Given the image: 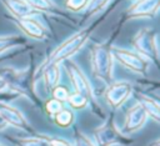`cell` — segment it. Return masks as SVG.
Masks as SVG:
<instances>
[{
  "label": "cell",
  "mask_w": 160,
  "mask_h": 146,
  "mask_svg": "<svg viewBox=\"0 0 160 146\" xmlns=\"http://www.w3.org/2000/svg\"><path fill=\"white\" fill-rule=\"evenodd\" d=\"M90 64L91 69L99 79L108 81L112 76V64L114 57L111 49L105 44H95L90 51Z\"/></svg>",
  "instance_id": "obj_1"
},
{
  "label": "cell",
  "mask_w": 160,
  "mask_h": 146,
  "mask_svg": "<svg viewBox=\"0 0 160 146\" xmlns=\"http://www.w3.org/2000/svg\"><path fill=\"white\" fill-rule=\"evenodd\" d=\"M88 37H89V31L84 30L66 39L61 45H59L52 51V54L48 59V64H59L60 61H64L71 57L75 52H78L84 46Z\"/></svg>",
  "instance_id": "obj_2"
},
{
  "label": "cell",
  "mask_w": 160,
  "mask_h": 146,
  "mask_svg": "<svg viewBox=\"0 0 160 146\" xmlns=\"http://www.w3.org/2000/svg\"><path fill=\"white\" fill-rule=\"evenodd\" d=\"M134 47L136 49V54H139L146 61L152 57L158 60L159 57V46H158V36L152 34L148 29H142L134 37Z\"/></svg>",
  "instance_id": "obj_3"
},
{
  "label": "cell",
  "mask_w": 160,
  "mask_h": 146,
  "mask_svg": "<svg viewBox=\"0 0 160 146\" xmlns=\"http://www.w3.org/2000/svg\"><path fill=\"white\" fill-rule=\"evenodd\" d=\"M111 54H112L114 59H116L121 65H124L129 70L139 72V74H144L146 71L148 61L145 59H142L139 54L129 51L126 49H119V47L112 49Z\"/></svg>",
  "instance_id": "obj_4"
},
{
  "label": "cell",
  "mask_w": 160,
  "mask_h": 146,
  "mask_svg": "<svg viewBox=\"0 0 160 146\" xmlns=\"http://www.w3.org/2000/svg\"><path fill=\"white\" fill-rule=\"evenodd\" d=\"M131 91H132V86L128 81L112 82L105 92L106 102L112 109H118L128 100V97L131 95Z\"/></svg>",
  "instance_id": "obj_5"
},
{
  "label": "cell",
  "mask_w": 160,
  "mask_h": 146,
  "mask_svg": "<svg viewBox=\"0 0 160 146\" xmlns=\"http://www.w3.org/2000/svg\"><path fill=\"white\" fill-rule=\"evenodd\" d=\"M65 67L70 76L71 84L75 89V92H79L89 99L91 96V87H90V84H89L86 76L84 75V72L79 69V66L76 64H74L70 60L65 61Z\"/></svg>",
  "instance_id": "obj_6"
},
{
  "label": "cell",
  "mask_w": 160,
  "mask_h": 146,
  "mask_svg": "<svg viewBox=\"0 0 160 146\" xmlns=\"http://www.w3.org/2000/svg\"><path fill=\"white\" fill-rule=\"evenodd\" d=\"M148 115L145 112V110L142 109V106L138 102L135 104L126 115L125 119V125H124V132L131 134V132H136L138 130H140L144 124L146 122Z\"/></svg>",
  "instance_id": "obj_7"
},
{
  "label": "cell",
  "mask_w": 160,
  "mask_h": 146,
  "mask_svg": "<svg viewBox=\"0 0 160 146\" xmlns=\"http://www.w3.org/2000/svg\"><path fill=\"white\" fill-rule=\"evenodd\" d=\"M0 115L5 120L8 125H12L18 129L22 130H29L30 125L26 121L25 116L14 106L6 104V102H0Z\"/></svg>",
  "instance_id": "obj_8"
},
{
  "label": "cell",
  "mask_w": 160,
  "mask_h": 146,
  "mask_svg": "<svg viewBox=\"0 0 160 146\" xmlns=\"http://www.w3.org/2000/svg\"><path fill=\"white\" fill-rule=\"evenodd\" d=\"M16 24H18V26L21 29V31H22L26 36H29V37H31V39L41 40V39L45 37V34H46L45 27H44V25H42L39 20H36V19H32V17L28 16V17L18 19V20H16Z\"/></svg>",
  "instance_id": "obj_9"
},
{
  "label": "cell",
  "mask_w": 160,
  "mask_h": 146,
  "mask_svg": "<svg viewBox=\"0 0 160 146\" xmlns=\"http://www.w3.org/2000/svg\"><path fill=\"white\" fill-rule=\"evenodd\" d=\"M159 9V0H139L130 10V17H152Z\"/></svg>",
  "instance_id": "obj_10"
},
{
  "label": "cell",
  "mask_w": 160,
  "mask_h": 146,
  "mask_svg": "<svg viewBox=\"0 0 160 146\" xmlns=\"http://www.w3.org/2000/svg\"><path fill=\"white\" fill-rule=\"evenodd\" d=\"M119 137H120V134L114 126V124L111 122H108L96 132L98 146H111L114 144H118Z\"/></svg>",
  "instance_id": "obj_11"
},
{
  "label": "cell",
  "mask_w": 160,
  "mask_h": 146,
  "mask_svg": "<svg viewBox=\"0 0 160 146\" xmlns=\"http://www.w3.org/2000/svg\"><path fill=\"white\" fill-rule=\"evenodd\" d=\"M6 7L12 12V15L16 19L28 17L31 14H34V9H31L25 0H2Z\"/></svg>",
  "instance_id": "obj_12"
},
{
  "label": "cell",
  "mask_w": 160,
  "mask_h": 146,
  "mask_svg": "<svg viewBox=\"0 0 160 146\" xmlns=\"http://www.w3.org/2000/svg\"><path fill=\"white\" fill-rule=\"evenodd\" d=\"M139 104L142 106V109L145 110L148 116L154 119L156 122L160 120V106L155 99H152L148 95L139 94Z\"/></svg>",
  "instance_id": "obj_13"
},
{
  "label": "cell",
  "mask_w": 160,
  "mask_h": 146,
  "mask_svg": "<svg viewBox=\"0 0 160 146\" xmlns=\"http://www.w3.org/2000/svg\"><path fill=\"white\" fill-rule=\"evenodd\" d=\"M44 79L46 82V86L49 89H54L60 79V69L58 64H48L45 71H44Z\"/></svg>",
  "instance_id": "obj_14"
},
{
  "label": "cell",
  "mask_w": 160,
  "mask_h": 146,
  "mask_svg": "<svg viewBox=\"0 0 160 146\" xmlns=\"http://www.w3.org/2000/svg\"><path fill=\"white\" fill-rule=\"evenodd\" d=\"M54 121L58 126L60 127H69L72 122H74V112L70 109H61L55 116H54Z\"/></svg>",
  "instance_id": "obj_15"
},
{
  "label": "cell",
  "mask_w": 160,
  "mask_h": 146,
  "mask_svg": "<svg viewBox=\"0 0 160 146\" xmlns=\"http://www.w3.org/2000/svg\"><path fill=\"white\" fill-rule=\"evenodd\" d=\"M66 101L69 102V105L72 109H84L88 105V97H85L84 95H81L79 92L69 94Z\"/></svg>",
  "instance_id": "obj_16"
},
{
  "label": "cell",
  "mask_w": 160,
  "mask_h": 146,
  "mask_svg": "<svg viewBox=\"0 0 160 146\" xmlns=\"http://www.w3.org/2000/svg\"><path fill=\"white\" fill-rule=\"evenodd\" d=\"M20 37L18 35H5L0 36V54L9 50L10 47H14L19 44Z\"/></svg>",
  "instance_id": "obj_17"
},
{
  "label": "cell",
  "mask_w": 160,
  "mask_h": 146,
  "mask_svg": "<svg viewBox=\"0 0 160 146\" xmlns=\"http://www.w3.org/2000/svg\"><path fill=\"white\" fill-rule=\"evenodd\" d=\"M19 146H49V142L45 137H26L18 141Z\"/></svg>",
  "instance_id": "obj_18"
},
{
  "label": "cell",
  "mask_w": 160,
  "mask_h": 146,
  "mask_svg": "<svg viewBox=\"0 0 160 146\" xmlns=\"http://www.w3.org/2000/svg\"><path fill=\"white\" fill-rule=\"evenodd\" d=\"M62 107H64V106H62V102L59 101V100H55V99H50V100H48L46 104H45V111H46V114L50 115V116H52V117H54Z\"/></svg>",
  "instance_id": "obj_19"
},
{
  "label": "cell",
  "mask_w": 160,
  "mask_h": 146,
  "mask_svg": "<svg viewBox=\"0 0 160 146\" xmlns=\"http://www.w3.org/2000/svg\"><path fill=\"white\" fill-rule=\"evenodd\" d=\"M28 5L34 10H50L52 7V2L50 0H25Z\"/></svg>",
  "instance_id": "obj_20"
},
{
  "label": "cell",
  "mask_w": 160,
  "mask_h": 146,
  "mask_svg": "<svg viewBox=\"0 0 160 146\" xmlns=\"http://www.w3.org/2000/svg\"><path fill=\"white\" fill-rule=\"evenodd\" d=\"M51 95H52V99L62 102V101H66V99L69 96V91L66 90V87L56 85L54 89H51Z\"/></svg>",
  "instance_id": "obj_21"
},
{
  "label": "cell",
  "mask_w": 160,
  "mask_h": 146,
  "mask_svg": "<svg viewBox=\"0 0 160 146\" xmlns=\"http://www.w3.org/2000/svg\"><path fill=\"white\" fill-rule=\"evenodd\" d=\"M109 0H89L86 9H88V14H95L98 12L100 9H102Z\"/></svg>",
  "instance_id": "obj_22"
},
{
  "label": "cell",
  "mask_w": 160,
  "mask_h": 146,
  "mask_svg": "<svg viewBox=\"0 0 160 146\" xmlns=\"http://www.w3.org/2000/svg\"><path fill=\"white\" fill-rule=\"evenodd\" d=\"M88 1L89 0H66L65 5H66V7H69L72 11H79L84 7H86Z\"/></svg>",
  "instance_id": "obj_23"
},
{
  "label": "cell",
  "mask_w": 160,
  "mask_h": 146,
  "mask_svg": "<svg viewBox=\"0 0 160 146\" xmlns=\"http://www.w3.org/2000/svg\"><path fill=\"white\" fill-rule=\"evenodd\" d=\"M49 146H72L69 141L60 139V137H46Z\"/></svg>",
  "instance_id": "obj_24"
},
{
  "label": "cell",
  "mask_w": 160,
  "mask_h": 146,
  "mask_svg": "<svg viewBox=\"0 0 160 146\" xmlns=\"http://www.w3.org/2000/svg\"><path fill=\"white\" fill-rule=\"evenodd\" d=\"M76 146H96L94 142L90 141V139L82 134H80L76 137Z\"/></svg>",
  "instance_id": "obj_25"
},
{
  "label": "cell",
  "mask_w": 160,
  "mask_h": 146,
  "mask_svg": "<svg viewBox=\"0 0 160 146\" xmlns=\"http://www.w3.org/2000/svg\"><path fill=\"white\" fill-rule=\"evenodd\" d=\"M8 86H9L8 80H5V79L0 77V92H1V91H4L5 89H8Z\"/></svg>",
  "instance_id": "obj_26"
},
{
  "label": "cell",
  "mask_w": 160,
  "mask_h": 146,
  "mask_svg": "<svg viewBox=\"0 0 160 146\" xmlns=\"http://www.w3.org/2000/svg\"><path fill=\"white\" fill-rule=\"evenodd\" d=\"M6 126H8V124L5 122V120L2 119V116L0 115V131H1V130H4Z\"/></svg>",
  "instance_id": "obj_27"
},
{
  "label": "cell",
  "mask_w": 160,
  "mask_h": 146,
  "mask_svg": "<svg viewBox=\"0 0 160 146\" xmlns=\"http://www.w3.org/2000/svg\"><path fill=\"white\" fill-rule=\"evenodd\" d=\"M0 146H1V145H0Z\"/></svg>",
  "instance_id": "obj_28"
}]
</instances>
